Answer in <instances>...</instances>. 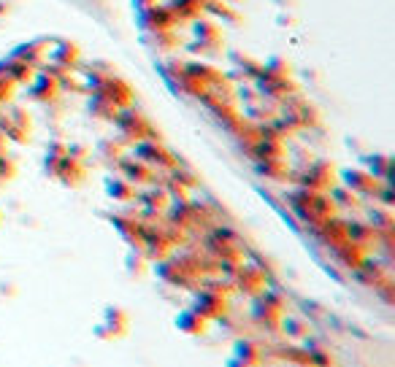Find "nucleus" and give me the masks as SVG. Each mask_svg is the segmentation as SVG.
Masks as SVG:
<instances>
[{"label":"nucleus","instance_id":"20e7f679","mask_svg":"<svg viewBox=\"0 0 395 367\" xmlns=\"http://www.w3.org/2000/svg\"><path fill=\"white\" fill-rule=\"evenodd\" d=\"M176 327L184 335H203L206 333V319L200 313H195V310H182L176 316Z\"/></svg>","mask_w":395,"mask_h":367},{"label":"nucleus","instance_id":"ddd939ff","mask_svg":"<svg viewBox=\"0 0 395 367\" xmlns=\"http://www.w3.org/2000/svg\"><path fill=\"white\" fill-rule=\"evenodd\" d=\"M306 351H309V362L311 367H333V357H330V351L325 348H320V346H314V343H306Z\"/></svg>","mask_w":395,"mask_h":367},{"label":"nucleus","instance_id":"423d86ee","mask_svg":"<svg viewBox=\"0 0 395 367\" xmlns=\"http://www.w3.org/2000/svg\"><path fill=\"white\" fill-rule=\"evenodd\" d=\"M265 275L258 268H238V286L247 292V295H258L263 289Z\"/></svg>","mask_w":395,"mask_h":367},{"label":"nucleus","instance_id":"7ed1b4c3","mask_svg":"<svg viewBox=\"0 0 395 367\" xmlns=\"http://www.w3.org/2000/svg\"><path fill=\"white\" fill-rule=\"evenodd\" d=\"M106 327H108V333L117 337H125L128 335V330H131V321H128V313L122 310V308H114L108 306L106 308V321H103Z\"/></svg>","mask_w":395,"mask_h":367},{"label":"nucleus","instance_id":"9b49d317","mask_svg":"<svg viewBox=\"0 0 395 367\" xmlns=\"http://www.w3.org/2000/svg\"><path fill=\"white\" fill-rule=\"evenodd\" d=\"M347 184H349L352 189H358V192H376L374 176L360 173V170H349V173H347Z\"/></svg>","mask_w":395,"mask_h":367},{"label":"nucleus","instance_id":"4468645a","mask_svg":"<svg viewBox=\"0 0 395 367\" xmlns=\"http://www.w3.org/2000/svg\"><path fill=\"white\" fill-rule=\"evenodd\" d=\"M141 200H144L149 208H163L165 203H168V195H165V189H149L146 195H141Z\"/></svg>","mask_w":395,"mask_h":367},{"label":"nucleus","instance_id":"9d476101","mask_svg":"<svg viewBox=\"0 0 395 367\" xmlns=\"http://www.w3.org/2000/svg\"><path fill=\"white\" fill-rule=\"evenodd\" d=\"M276 354H279V359H285V362H290V365H296V367H311V362H309V351H306V348H293V346H287V348H279Z\"/></svg>","mask_w":395,"mask_h":367},{"label":"nucleus","instance_id":"39448f33","mask_svg":"<svg viewBox=\"0 0 395 367\" xmlns=\"http://www.w3.org/2000/svg\"><path fill=\"white\" fill-rule=\"evenodd\" d=\"M235 357L249 362V365H260L263 362V346L249 340V337H241V340H235Z\"/></svg>","mask_w":395,"mask_h":367},{"label":"nucleus","instance_id":"f257e3e1","mask_svg":"<svg viewBox=\"0 0 395 367\" xmlns=\"http://www.w3.org/2000/svg\"><path fill=\"white\" fill-rule=\"evenodd\" d=\"M296 208L300 216H306L309 221H322V219H330L333 216V203L328 197H322L320 192L309 189V192H298L296 197Z\"/></svg>","mask_w":395,"mask_h":367},{"label":"nucleus","instance_id":"2eb2a0df","mask_svg":"<svg viewBox=\"0 0 395 367\" xmlns=\"http://www.w3.org/2000/svg\"><path fill=\"white\" fill-rule=\"evenodd\" d=\"M95 335H98L100 340H114V335L108 333V327H106V324H98V327H95Z\"/></svg>","mask_w":395,"mask_h":367},{"label":"nucleus","instance_id":"dca6fc26","mask_svg":"<svg viewBox=\"0 0 395 367\" xmlns=\"http://www.w3.org/2000/svg\"><path fill=\"white\" fill-rule=\"evenodd\" d=\"M225 367H260V365H249V362H244V359H238V357H231Z\"/></svg>","mask_w":395,"mask_h":367},{"label":"nucleus","instance_id":"1a4fd4ad","mask_svg":"<svg viewBox=\"0 0 395 367\" xmlns=\"http://www.w3.org/2000/svg\"><path fill=\"white\" fill-rule=\"evenodd\" d=\"M122 170H125V176L135 184H144V181H152V170H149V165L146 162H122Z\"/></svg>","mask_w":395,"mask_h":367},{"label":"nucleus","instance_id":"f8f14e48","mask_svg":"<svg viewBox=\"0 0 395 367\" xmlns=\"http://www.w3.org/2000/svg\"><path fill=\"white\" fill-rule=\"evenodd\" d=\"M106 184H108L106 189H108V195H111L114 200H122V203H125V200H133V195H135V192H133V186H131V181H122V179H108Z\"/></svg>","mask_w":395,"mask_h":367},{"label":"nucleus","instance_id":"6e6552de","mask_svg":"<svg viewBox=\"0 0 395 367\" xmlns=\"http://www.w3.org/2000/svg\"><path fill=\"white\" fill-rule=\"evenodd\" d=\"M279 324H282V330L287 333V337H296V340H300V337H309V324L306 321H300V319H293V316H279Z\"/></svg>","mask_w":395,"mask_h":367},{"label":"nucleus","instance_id":"f03ea898","mask_svg":"<svg viewBox=\"0 0 395 367\" xmlns=\"http://www.w3.org/2000/svg\"><path fill=\"white\" fill-rule=\"evenodd\" d=\"M195 313H200L206 321H209V319H222V316L228 313L222 292H211V289L200 292L195 297Z\"/></svg>","mask_w":395,"mask_h":367},{"label":"nucleus","instance_id":"0eeeda50","mask_svg":"<svg viewBox=\"0 0 395 367\" xmlns=\"http://www.w3.org/2000/svg\"><path fill=\"white\" fill-rule=\"evenodd\" d=\"M135 152L146 159V165H163V168H171V154L165 152L163 146H155V143H141Z\"/></svg>","mask_w":395,"mask_h":367}]
</instances>
